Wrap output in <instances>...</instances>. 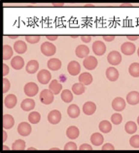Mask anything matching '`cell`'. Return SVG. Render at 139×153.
I'll return each mask as SVG.
<instances>
[{
	"mask_svg": "<svg viewBox=\"0 0 139 153\" xmlns=\"http://www.w3.org/2000/svg\"><path fill=\"white\" fill-rule=\"evenodd\" d=\"M54 95L50 89H43L40 92V101L44 105H50L54 101Z\"/></svg>",
	"mask_w": 139,
	"mask_h": 153,
	"instance_id": "6da1fadb",
	"label": "cell"
},
{
	"mask_svg": "<svg viewBox=\"0 0 139 153\" xmlns=\"http://www.w3.org/2000/svg\"><path fill=\"white\" fill-rule=\"evenodd\" d=\"M56 49L54 44H52L50 42H44L41 45V52L46 55V56H52L56 53Z\"/></svg>",
	"mask_w": 139,
	"mask_h": 153,
	"instance_id": "7a4b0ae2",
	"label": "cell"
},
{
	"mask_svg": "<svg viewBox=\"0 0 139 153\" xmlns=\"http://www.w3.org/2000/svg\"><path fill=\"white\" fill-rule=\"evenodd\" d=\"M38 90H39V87L35 82H28L24 85V88H23L24 93H26V95H27L28 97H33V96H35L37 94Z\"/></svg>",
	"mask_w": 139,
	"mask_h": 153,
	"instance_id": "3957f363",
	"label": "cell"
},
{
	"mask_svg": "<svg viewBox=\"0 0 139 153\" xmlns=\"http://www.w3.org/2000/svg\"><path fill=\"white\" fill-rule=\"evenodd\" d=\"M107 60H108V62L113 66L119 65V64L122 62V55H121L120 52H118L116 51H113L108 54Z\"/></svg>",
	"mask_w": 139,
	"mask_h": 153,
	"instance_id": "277c9868",
	"label": "cell"
},
{
	"mask_svg": "<svg viewBox=\"0 0 139 153\" xmlns=\"http://www.w3.org/2000/svg\"><path fill=\"white\" fill-rule=\"evenodd\" d=\"M32 131V128L30 126L29 123L27 122H22L19 124L18 126V133L23 137H27L30 135V133Z\"/></svg>",
	"mask_w": 139,
	"mask_h": 153,
	"instance_id": "5b68a950",
	"label": "cell"
},
{
	"mask_svg": "<svg viewBox=\"0 0 139 153\" xmlns=\"http://www.w3.org/2000/svg\"><path fill=\"white\" fill-rule=\"evenodd\" d=\"M51 78L52 75L50 73V71L48 70H41L37 75V79L39 80V82L42 84H48L50 82Z\"/></svg>",
	"mask_w": 139,
	"mask_h": 153,
	"instance_id": "8992f818",
	"label": "cell"
},
{
	"mask_svg": "<svg viewBox=\"0 0 139 153\" xmlns=\"http://www.w3.org/2000/svg\"><path fill=\"white\" fill-rule=\"evenodd\" d=\"M135 50H136L135 45L130 42H125L121 47L122 52L125 55H132L135 52Z\"/></svg>",
	"mask_w": 139,
	"mask_h": 153,
	"instance_id": "52a82bcc",
	"label": "cell"
},
{
	"mask_svg": "<svg viewBox=\"0 0 139 153\" xmlns=\"http://www.w3.org/2000/svg\"><path fill=\"white\" fill-rule=\"evenodd\" d=\"M92 51L95 52L96 55H103L106 51V46L103 42L101 41H95L92 44Z\"/></svg>",
	"mask_w": 139,
	"mask_h": 153,
	"instance_id": "ba28073f",
	"label": "cell"
},
{
	"mask_svg": "<svg viewBox=\"0 0 139 153\" xmlns=\"http://www.w3.org/2000/svg\"><path fill=\"white\" fill-rule=\"evenodd\" d=\"M84 67L88 70H95L97 66V59L95 56H88L83 61Z\"/></svg>",
	"mask_w": 139,
	"mask_h": 153,
	"instance_id": "9c48e42d",
	"label": "cell"
},
{
	"mask_svg": "<svg viewBox=\"0 0 139 153\" xmlns=\"http://www.w3.org/2000/svg\"><path fill=\"white\" fill-rule=\"evenodd\" d=\"M61 120V114L58 110H54L49 112L48 114V121L52 124H58Z\"/></svg>",
	"mask_w": 139,
	"mask_h": 153,
	"instance_id": "30bf717a",
	"label": "cell"
},
{
	"mask_svg": "<svg viewBox=\"0 0 139 153\" xmlns=\"http://www.w3.org/2000/svg\"><path fill=\"white\" fill-rule=\"evenodd\" d=\"M67 71L71 76H77L81 71V66L77 61H70L67 65Z\"/></svg>",
	"mask_w": 139,
	"mask_h": 153,
	"instance_id": "8fae6325",
	"label": "cell"
},
{
	"mask_svg": "<svg viewBox=\"0 0 139 153\" xmlns=\"http://www.w3.org/2000/svg\"><path fill=\"white\" fill-rule=\"evenodd\" d=\"M112 108L117 111H122L125 108V101L122 97H117L112 101Z\"/></svg>",
	"mask_w": 139,
	"mask_h": 153,
	"instance_id": "7c38bea8",
	"label": "cell"
},
{
	"mask_svg": "<svg viewBox=\"0 0 139 153\" xmlns=\"http://www.w3.org/2000/svg\"><path fill=\"white\" fill-rule=\"evenodd\" d=\"M75 53L79 58H86V57H88L89 54V49L88 48V46L80 45L76 48Z\"/></svg>",
	"mask_w": 139,
	"mask_h": 153,
	"instance_id": "4fadbf2b",
	"label": "cell"
},
{
	"mask_svg": "<svg viewBox=\"0 0 139 153\" xmlns=\"http://www.w3.org/2000/svg\"><path fill=\"white\" fill-rule=\"evenodd\" d=\"M49 89H50L55 95L59 94L62 90V84H61L58 79H53L49 84Z\"/></svg>",
	"mask_w": 139,
	"mask_h": 153,
	"instance_id": "5bb4252c",
	"label": "cell"
},
{
	"mask_svg": "<svg viewBox=\"0 0 139 153\" xmlns=\"http://www.w3.org/2000/svg\"><path fill=\"white\" fill-rule=\"evenodd\" d=\"M106 76L110 82H116L119 79V72L115 67H109L106 70Z\"/></svg>",
	"mask_w": 139,
	"mask_h": 153,
	"instance_id": "9a60e30c",
	"label": "cell"
},
{
	"mask_svg": "<svg viewBox=\"0 0 139 153\" xmlns=\"http://www.w3.org/2000/svg\"><path fill=\"white\" fill-rule=\"evenodd\" d=\"M17 102H18L17 96L14 95V94L7 95L5 97V99H4V105H5V107L8 108H14L16 105H17Z\"/></svg>",
	"mask_w": 139,
	"mask_h": 153,
	"instance_id": "2e32d148",
	"label": "cell"
},
{
	"mask_svg": "<svg viewBox=\"0 0 139 153\" xmlns=\"http://www.w3.org/2000/svg\"><path fill=\"white\" fill-rule=\"evenodd\" d=\"M11 65L15 70H20V69H23V67L24 66V60L22 56H20V55L14 56V58L12 59V61H11Z\"/></svg>",
	"mask_w": 139,
	"mask_h": 153,
	"instance_id": "e0dca14e",
	"label": "cell"
},
{
	"mask_svg": "<svg viewBox=\"0 0 139 153\" xmlns=\"http://www.w3.org/2000/svg\"><path fill=\"white\" fill-rule=\"evenodd\" d=\"M20 108H22V110H23L24 111H32L35 108V102H34V100H32L30 98L24 99L23 101L22 102V104H20Z\"/></svg>",
	"mask_w": 139,
	"mask_h": 153,
	"instance_id": "ac0fdd59",
	"label": "cell"
},
{
	"mask_svg": "<svg viewBox=\"0 0 139 153\" xmlns=\"http://www.w3.org/2000/svg\"><path fill=\"white\" fill-rule=\"evenodd\" d=\"M96 111V105L93 102H87L84 104L83 106V111L85 114L87 115H92Z\"/></svg>",
	"mask_w": 139,
	"mask_h": 153,
	"instance_id": "d6986e66",
	"label": "cell"
},
{
	"mask_svg": "<svg viewBox=\"0 0 139 153\" xmlns=\"http://www.w3.org/2000/svg\"><path fill=\"white\" fill-rule=\"evenodd\" d=\"M126 102L129 105H137L139 103V92L137 91H131L126 95Z\"/></svg>",
	"mask_w": 139,
	"mask_h": 153,
	"instance_id": "ffe728a7",
	"label": "cell"
},
{
	"mask_svg": "<svg viewBox=\"0 0 139 153\" xmlns=\"http://www.w3.org/2000/svg\"><path fill=\"white\" fill-rule=\"evenodd\" d=\"M26 72L28 74H34L39 69V62L37 60H30L26 66Z\"/></svg>",
	"mask_w": 139,
	"mask_h": 153,
	"instance_id": "44dd1931",
	"label": "cell"
},
{
	"mask_svg": "<svg viewBox=\"0 0 139 153\" xmlns=\"http://www.w3.org/2000/svg\"><path fill=\"white\" fill-rule=\"evenodd\" d=\"M15 124V120L14 117L10 114H4L3 115V128L5 130H8V129H11L14 126Z\"/></svg>",
	"mask_w": 139,
	"mask_h": 153,
	"instance_id": "7402d4cb",
	"label": "cell"
},
{
	"mask_svg": "<svg viewBox=\"0 0 139 153\" xmlns=\"http://www.w3.org/2000/svg\"><path fill=\"white\" fill-rule=\"evenodd\" d=\"M67 114L71 118H77L80 115V108L76 104H72L67 108Z\"/></svg>",
	"mask_w": 139,
	"mask_h": 153,
	"instance_id": "603a6c76",
	"label": "cell"
},
{
	"mask_svg": "<svg viewBox=\"0 0 139 153\" xmlns=\"http://www.w3.org/2000/svg\"><path fill=\"white\" fill-rule=\"evenodd\" d=\"M14 50L19 54H23L27 51V46L26 42L23 41H17L14 44Z\"/></svg>",
	"mask_w": 139,
	"mask_h": 153,
	"instance_id": "cb8c5ba5",
	"label": "cell"
},
{
	"mask_svg": "<svg viewBox=\"0 0 139 153\" xmlns=\"http://www.w3.org/2000/svg\"><path fill=\"white\" fill-rule=\"evenodd\" d=\"M79 82L80 83L84 84V85H89L92 82V76L88 73V72L81 74L79 76Z\"/></svg>",
	"mask_w": 139,
	"mask_h": 153,
	"instance_id": "d4e9b609",
	"label": "cell"
},
{
	"mask_svg": "<svg viewBox=\"0 0 139 153\" xmlns=\"http://www.w3.org/2000/svg\"><path fill=\"white\" fill-rule=\"evenodd\" d=\"M61 67V61L58 58H52L48 61V68L52 71H58Z\"/></svg>",
	"mask_w": 139,
	"mask_h": 153,
	"instance_id": "484cf974",
	"label": "cell"
},
{
	"mask_svg": "<svg viewBox=\"0 0 139 153\" xmlns=\"http://www.w3.org/2000/svg\"><path fill=\"white\" fill-rule=\"evenodd\" d=\"M79 134H80V131L76 126H70V127H68V129L66 130V136L68 137V139L75 140L79 137Z\"/></svg>",
	"mask_w": 139,
	"mask_h": 153,
	"instance_id": "4316f807",
	"label": "cell"
},
{
	"mask_svg": "<svg viewBox=\"0 0 139 153\" xmlns=\"http://www.w3.org/2000/svg\"><path fill=\"white\" fill-rule=\"evenodd\" d=\"M91 140H92V143L93 144V146H99L103 143L104 138L101 134H99V133H93L91 137Z\"/></svg>",
	"mask_w": 139,
	"mask_h": 153,
	"instance_id": "83f0119b",
	"label": "cell"
},
{
	"mask_svg": "<svg viewBox=\"0 0 139 153\" xmlns=\"http://www.w3.org/2000/svg\"><path fill=\"white\" fill-rule=\"evenodd\" d=\"M99 130L102 133L107 134V133H109L112 130V124L109 121H107V120H102V121L99 123Z\"/></svg>",
	"mask_w": 139,
	"mask_h": 153,
	"instance_id": "f1b7e54d",
	"label": "cell"
},
{
	"mask_svg": "<svg viewBox=\"0 0 139 153\" xmlns=\"http://www.w3.org/2000/svg\"><path fill=\"white\" fill-rule=\"evenodd\" d=\"M12 56H13V49L9 45H4L3 46V60H9Z\"/></svg>",
	"mask_w": 139,
	"mask_h": 153,
	"instance_id": "f546056e",
	"label": "cell"
},
{
	"mask_svg": "<svg viewBox=\"0 0 139 153\" xmlns=\"http://www.w3.org/2000/svg\"><path fill=\"white\" fill-rule=\"evenodd\" d=\"M128 72L131 76L133 78H138L139 76V63L134 62L132 64H130V66L128 68Z\"/></svg>",
	"mask_w": 139,
	"mask_h": 153,
	"instance_id": "4dcf8cb0",
	"label": "cell"
},
{
	"mask_svg": "<svg viewBox=\"0 0 139 153\" xmlns=\"http://www.w3.org/2000/svg\"><path fill=\"white\" fill-rule=\"evenodd\" d=\"M61 99H62V101L65 103H70L73 100L72 92L68 89H64L62 92H61Z\"/></svg>",
	"mask_w": 139,
	"mask_h": 153,
	"instance_id": "1f68e13d",
	"label": "cell"
},
{
	"mask_svg": "<svg viewBox=\"0 0 139 153\" xmlns=\"http://www.w3.org/2000/svg\"><path fill=\"white\" fill-rule=\"evenodd\" d=\"M40 119H41V115L37 111H32L29 114V115H28V120H29V123L37 124V123H39Z\"/></svg>",
	"mask_w": 139,
	"mask_h": 153,
	"instance_id": "d6a6232c",
	"label": "cell"
},
{
	"mask_svg": "<svg viewBox=\"0 0 139 153\" xmlns=\"http://www.w3.org/2000/svg\"><path fill=\"white\" fill-rule=\"evenodd\" d=\"M125 130L128 134H134L137 131V125L136 123H134L133 121H128L125 124Z\"/></svg>",
	"mask_w": 139,
	"mask_h": 153,
	"instance_id": "836d02e7",
	"label": "cell"
},
{
	"mask_svg": "<svg viewBox=\"0 0 139 153\" xmlns=\"http://www.w3.org/2000/svg\"><path fill=\"white\" fill-rule=\"evenodd\" d=\"M13 150H23L26 149V142L23 140H17L12 146Z\"/></svg>",
	"mask_w": 139,
	"mask_h": 153,
	"instance_id": "e575fe53",
	"label": "cell"
},
{
	"mask_svg": "<svg viewBox=\"0 0 139 153\" xmlns=\"http://www.w3.org/2000/svg\"><path fill=\"white\" fill-rule=\"evenodd\" d=\"M72 92L74 94L76 95H81V94H83L84 92H85V87H84V84H82V83H75V84H73V86H72Z\"/></svg>",
	"mask_w": 139,
	"mask_h": 153,
	"instance_id": "d590c367",
	"label": "cell"
},
{
	"mask_svg": "<svg viewBox=\"0 0 139 153\" xmlns=\"http://www.w3.org/2000/svg\"><path fill=\"white\" fill-rule=\"evenodd\" d=\"M129 143L133 148H139V135L132 136L129 140Z\"/></svg>",
	"mask_w": 139,
	"mask_h": 153,
	"instance_id": "8d00e7d4",
	"label": "cell"
},
{
	"mask_svg": "<svg viewBox=\"0 0 139 153\" xmlns=\"http://www.w3.org/2000/svg\"><path fill=\"white\" fill-rule=\"evenodd\" d=\"M122 116L120 114H114L111 116V121L113 124H115V125H119L122 122Z\"/></svg>",
	"mask_w": 139,
	"mask_h": 153,
	"instance_id": "74e56055",
	"label": "cell"
},
{
	"mask_svg": "<svg viewBox=\"0 0 139 153\" xmlns=\"http://www.w3.org/2000/svg\"><path fill=\"white\" fill-rule=\"evenodd\" d=\"M26 41L29 44H36L40 41V36H26Z\"/></svg>",
	"mask_w": 139,
	"mask_h": 153,
	"instance_id": "f35d334b",
	"label": "cell"
},
{
	"mask_svg": "<svg viewBox=\"0 0 139 153\" xmlns=\"http://www.w3.org/2000/svg\"><path fill=\"white\" fill-rule=\"evenodd\" d=\"M78 147H77V144L73 142H69L65 144L64 146V150H77Z\"/></svg>",
	"mask_w": 139,
	"mask_h": 153,
	"instance_id": "ab89813d",
	"label": "cell"
},
{
	"mask_svg": "<svg viewBox=\"0 0 139 153\" xmlns=\"http://www.w3.org/2000/svg\"><path fill=\"white\" fill-rule=\"evenodd\" d=\"M10 89V82L9 79H7L6 78L3 79V92L4 93H6L8 92Z\"/></svg>",
	"mask_w": 139,
	"mask_h": 153,
	"instance_id": "60d3db41",
	"label": "cell"
},
{
	"mask_svg": "<svg viewBox=\"0 0 139 153\" xmlns=\"http://www.w3.org/2000/svg\"><path fill=\"white\" fill-rule=\"evenodd\" d=\"M80 150H92V146H91L88 143H84L79 147Z\"/></svg>",
	"mask_w": 139,
	"mask_h": 153,
	"instance_id": "b9f144b4",
	"label": "cell"
},
{
	"mask_svg": "<svg viewBox=\"0 0 139 153\" xmlns=\"http://www.w3.org/2000/svg\"><path fill=\"white\" fill-rule=\"evenodd\" d=\"M115 147L113 146V144L111 143H105L103 146H102V150H114Z\"/></svg>",
	"mask_w": 139,
	"mask_h": 153,
	"instance_id": "7bdbcfd3",
	"label": "cell"
},
{
	"mask_svg": "<svg viewBox=\"0 0 139 153\" xmlns=\"http://www.w3.org/2000/svg\"><path fill=\"white\" fill-rule=\"evenodd\" d=\"M81 40L84 43H89V42L92 41V36H82Z\"/></svg>",
	"mask_w": 139,
	"mask_h": 153,
	"instance_id": "ee69618b",
	"label": "cell"
},
{
	"mask_svg": "<svg viewBox=\"0 0 139 153\" xmlns=\"http://www.w3.org/2000/svg\"><path fill=\"white\" fill-rule=\"evenodd\" d=\"M9 73V67H8L6 64H3V76H6Z\"/></svg>",
	"mask_w": 139,
	"mask_h": 153,
	"instance_id": "f6af8a7d",
	"label": "cell"
},
{
	"mask_svg": "<svg viewBox=\"0 0 139 153\" xmlns=\"http://www.w3.org/2000/svg\"><path fill=\"white\" fill-rule=\"evenodd\" d=\"M103 39L107 42H112L113 40H115V36H103Z\"/></svg>",
	"mask_w": 139,
	"mask_h": 153,
	"instance_id": "bcb514c9",
	"label": "cell"
},
{
	"mask_svg": "<svg viewBox=\"0 0 139 153\" xmlns=\"http://www.w3.org/2000/svg\"><path fill=\"white\" fill-rule=\"evenodd\" d=\"M126 38H128L129 41H135V40H137L139 37L137 35H134V36H132V35H128V36H126Z\"/></svg>",
	"mask_w": 139,
	"mask_h": 153,
	"instance_id": "7dc6e473",
	"label": "cell"
},
{
	"mask_svg": "<svg viewBox=\"0 0 139 153\" xmlns=\"http://www.w3.org/2000/svg\"><path fill=\"white\" fill-rule=\"evenodd\" d=\"M46 38L49 40V41H56V39H58V36H51V35H48V36H46Z\"/></svg>",
	"mask_w": 139,
	"mask_h": 153,
	"instance_id": "c3c4849f",
	"label": "cell"
},
{
	"mask_svg": "<svg viewBox=\"0 0 139 153\" xmlns=\"http://www.w3.org/2000/svg\"><path fill=\"white\" fill-rule=\"evenodd\" d=\"M6 140H7V133H6V131H4L3 132V142H6Z\"/></svg>",
	"mask_w": 139,
	"mask_h": 153,
	"instance_id": "681fc988",
	"label": "cell"
},
{
	"mask_svg": "<svg viewBox=\"0 0 139 153\" xmlns=\"http://www.w3.org/2000/svg\"><path fill=\"white\" fill-rule=\"evenodd\" d=\"M121 6H122H122H129V7H131V4H122Z\"/></svg>",
	"mask_w": 139,
	"mask_h": 153,
	"instance_id": "f907efd6",
	"label": "cell"
},
{
	"mask_svg": "<svg viewBox=\"0 0 139 153\" xmlns=\"http://www.w3.org/2000/svg\"><path fill=\"white\" fill-rule=\"evenodd\" d=\"M9 38H11V39H16V38H18V36H12V35H10Z\"/></svg>",
	"mask_w": 139,
	"mask_h": 153,
	"instance_id": "816d5d0a",
	"label": "cell"
},
{
	"mask_svg": "<svg viewBox=\"0 0 139 153\" xmlns=\"http://www.w3.org/2000/svg\"><path fill=\"white\" fill-rule=\"evenodd\" d=\"M54 6H63V4H53Z\"/></svg>",
	"mask_w": 139,
	"mask_h": 153,
	"instance_id": "f5cc1de1",
	"label": "cell"
},
{
	"mask_svg": "<svg viewBox=\"0 0 139 153\" xmlns=\"http://www.w3.org/2000/svg\"><path fill=\"white\" fill-rule=\"evenodd\" d=\"M137 123H138V125H139V116L137 117Z\"/></svg>",
	"mask_w": 139,
	"mask_h": 153,
	"instance_id": "db71d44e",
	"label": "cell"
},
{
	"mask_svg": "<svg viewBox=\"0 0 139 153\" xmlns=\"http://www.w3.org/2000/svg\"><path fill=\"white\" fill-rule=\"evenodd\" d=\"M137 54H138V56H139V48H138V51H137Z\"/></svg>",
	"mask_w": 139,
	"mask_h": 153,
	"instance_id": "11a10c76",
	"label": "cell"
}]
</instances>
